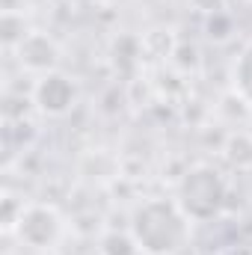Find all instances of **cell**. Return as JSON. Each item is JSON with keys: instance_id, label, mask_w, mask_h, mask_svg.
I'll return each instance as SVG.
<instances>
[{"instance_id": "3957f363", "label": "cell", "mask_w": 252, "mask_h": 255, "mask_svg": "<svg viewBox=\"0 0 252 255\" xmlns=\"http://www.w3.org/2000/svg\"><path fill=\"white\" fill-rule=\"evenodd\" d=\"M60 217L54 208H45V205H33L27 211H21V220H18V238L33 247V250H48L57 244L60 238Z\"/></svg>"}, {"instance_id": "ba28073f", "label": "cell", "mask_w": 252, "mask_h": 255, "mask_svg": "<svg viewBox=\"0 0 252 255\" xmlns=\"http://www.w3.org/2000/svg\"><path fill=\"white\" fill-rule=\"evenodd\" d=\"M229 255H252V250H235V253H229Z\"/></svg>"}, {"instance_id": "6da1fadb", "label": "cell", "mask_w": 252, "mask_h": 255, "mask_svg": "<svg viewBox=\"0 0 252 255\" xmlns=\"http://www.w3.org/2000/svg\"><path fill=\"white\" fill-rule=\"evenodd\" d=\"M130 238L145 255H175L190 238V217L178 202L148 199L130 217Z\"/></svg>"}, {"instance_id": "277c9868", "label": "cell", "mask_w": 252, "mask_h": 255, "mask_svg": "<svg viewBox=\"0 0 252 255\" xmlns=\"http://www.w3.org/2000/svg\"><path fill=\"white\" fill-rule=\"evenodd\" d=\"M74 101V86L71 80L63 77V74H45L36 86V104L51 113V116H63L65 110L71 107Z\"/></svg>"}, {"instance_id": "5b68a950", "label": "cell", "mask_w": 252, "mask_h": 255, "mask_svg": "<svg viewBox=\"0 0 252 255\" xmlns=\"http://www.w3.org/2000/svg\"><path fill=\"white\" fill-rule=\"evenodd\" d=\"M21 63L36 71H48L57 63V48L45 36H27L21 42Z\"/></svg>"}, {"instance_id": "8992f818", "label": "cell", "mask_w": 252, "mask_h": 255, "mask_svg": "<svg viewBox=\"0 0 252 255\" xmlns=\"http://www.w3.org/2000/svg\"><path fill=\"white\" fill-rule=\"evenodd\" d=\"M235 92L241 95L247 107H252V42L244 48V54L235 63Z\"/></svg>"}, {"instance_id": "52a82bcc", "label": "cell", "mask_w": 252, "mask_h": 255, "mask_svg": "<svg viewBox=\"0 0 252 255\" xmlns=\"http://www.w3.org/2000/svg\"><path fill=\"white\" fill-rule=\"evenodd\" d=\"M104 255H133L136 253V241L125 235H107L104 238Z\"/></svg>"}, {"instance_id": "7a4b0ae2", "label": "cell", "mask_w": 252, "mask_h": 255, "mask_svg": "<svg viewBox=\"0 0 252 255\" xmlns=\"http://www.w3.org/2000/svg\"><path fill=\"white\" fill-rule=\"evenodd\" d=\"M175 202L190 220L208 223L226 205V181L214 166H193L178 184Z\"/></svg>"}]
</instances>
